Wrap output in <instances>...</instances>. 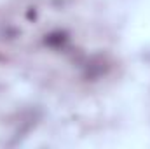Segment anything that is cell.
<instances>
[{
  "instance_id": "1",
  "label": "cell",
  "mask_w": 150,
  "mask_h": 149,
  "mask_svg": "<svg viewBox=\"0 0 150 149\" xmlns=\"http://www.w3.org/2000/svg\"><path fill=\"white\" fill-rule=\"evenodd\" d=\"M65 40H67V35L63 32H54V34L45 37V44H49V46H61Z\"/></svg>"
}]
</instances>
